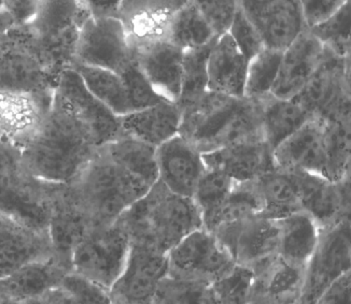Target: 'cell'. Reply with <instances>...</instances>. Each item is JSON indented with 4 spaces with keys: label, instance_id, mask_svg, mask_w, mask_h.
<instances>
[{
    "label": "cell",
    "instance_id": "54",
    "mask_svg": "<svg viewBox=\"0 0 351 304\" xmlns=\"http://www.w3.org/2000/svg\"><path fill=\"white\" fill-rule=\"evenodd\" d=\"M299 304H304V303H302V302H300V303H299Z\"/></svg>",
    "mask_w": 351,
    "mask_h": 304
},
{
    "label": "cell",
    "instance_id": "9",
    "mask_svg": "<svg viewBox=\"0 0 351 304\" xmlns=\"http://www.w3.org/2000/svg\"><path fill=\"white\" fill-rule=\"evenodd\" d=\"M133 62L131 43L119 18H88L84 21L75 42L73 66L121 73Z\"/></svg>",
    "mask_w": 351,
    "mask_h": 304
},
{
    "label": "cell",
    "instance_id": "29",
    "mask_svg": "<svg viewBox=\"0 0 351 304\" xmlns=\"http://www.w3.org/2000/svg\"><path fill=\"white\" fill-rule=\"evenodd\" d=\"M71 270L52 257L29 262L0 279V287L12 299L24 303L60 287L62 279Z\"/></svg>",
    "mask_w": 351,
    "mask_h": 304
},
{
    "label": "cell",
    "instance_id": "18",
    "mask_svg": "<svg viewBox=\"0 0 351 304\" xmlns=\"http://www.w3.org/2000/svg\"><path fill=\"white\" fill-rule=\"evenodd\" d=\"M53 97L0 90V141L22 151L40 129Z\"/></svg>",
    "mask_w": 351,
    "mask_h": 304
},
{
    "label": "cell",
    "instance_id": "23",
    "mask_svg": "<svg viewBox=\"0 0 351 304\" xmlns=\"http://www.w3.org/2000/svg\"><path fill=\"white\" fill-rule=\"evenodd\" d=\"M56 92L92 126L103 145L122 136L120 116L114 114L92 94L81 75L73 68H69L62 73Z\"/></svg>",
    "mask_w": 351,
    "mask_h": 304
},
{
    "label": "cell",
    "instance_id": "6",
    "mask_svg": "<svg viewBox=\"0 0 351 304\" xmlns=\"http://www.w3.org/2000/svg\"><path fill=\"white\" fill-rule=\"evenodd\" d=\"M292 100L313 118L350 121V58L324 48L320 65Z\"/></svg>",
    "mask_w": 351,
    "mask_h": 304
},
{
    "label": "cell",
    "instance_id": "2",
    "mask_svg": "<svg viewBox=\"0 0 351 304\" xmlns=\"http://www.w3.org/2000/svg\"><path fill=\"white\" fill-rule=\"evenodd\" d=\"M101 147L92 126L54 92L40 129L20 152L36 177L60 184L73 180Z\"/></svg>",
    "mask_w": 351,
    "mask_h": 304
},
{
    "label": "cell",
    "instance_id": "38",
    "mask_svg": "<svg viewBox=\"0 0 351 304\" xmlns=\"http://www.w3.org/2000/svg\"><path fill=\"white\" fill-rule=\"evenodd\" d=\"M308 29L324 48L341 58H350V0L329 18Z\"/></svg>",
    "mask_w": 351,
    "mask_h": 304
},
{
    "label": "cell",
    "instance_id": "5",
    "mask_svg": "<svg viewBox=\"0 0 351 304\" xmlns=\"http://www.w3.org/2000/svg\"><path fill=\"white\" fill-rule=\"evenodd\" d=\"M58 183L41 180L26 167L20 150L0 141V211L49 236L53 192Z\"/></svg>",
    "mask_w": 351,
    "mask_h": 304
},
{
    "label": "cell",
    "instance_id": "33",
    "mask_svg": "<svg viewBox=\"0 0 351 304\" xmlns=\"http://www.w3.org/2000/svg\"><path fill=\"white\" fill-rule=\"evenodd\" d=\"M263 205L254 181L236 183L228 197L209 214L202 217L203 227L213 232L226 225L261 214Z\"/></svg>",
    "mask_w": 351,
    "mask_h": 304
},
{
    "label": "cell",
    "instance_id": "7",
    "mask_svg": "<svg viewBox=\"0 0 351 304\" xmlns=\"http://www.w3.org/2000/svg\"><path fill=\"white\" fill-rule=\"evenodd\" d=\"M131 244L130 236L119 220L92 230L73 249L71 271L111 290L123 271Z\"/></svg>",
    "mask_w": 351,
    "mask_h": 304
},
{
    "label": "cell",
    "instance_id": "25",
    "mask_svg": "<svg viewBox=\"0 0 351 304\" xmlns=\"http://www.w3.org/2000/svg\"><path fill=\"white\" fill-rule=\"evenodd\" d=\"M207 169L224 173L236 183L251 182L275 169L274 151L265 141L239 143L204 153Z\"/></svg>",
    "mask_w": 351,
    "mask_h": 304
},
{
    "label": "cell",
    "instance_id": "31",
    "mask_svg": "<svg viewBox=\"0 0 351 304\" xmlns=\"http://www.w3.org/2000/svg\"><path fill=\"white\" fill-rule=\"evenodd\" d=\"M258 100L261 107L264 141L273 151L313 118L292 99H280L271 94Z\"/></svg>",
    "mask_w": 351,
    "mask_h": 304
},
{
    "label": "cell",
    "instance_id": "55",
    "mask_svg": "<svg viewBox=\"0 0 351 304\" xmlns=\"http://www.w3.org/2000/svg\"><path fill=\"white\" fill-rule=\"evenodd\" d=\"M113 304H118V303H113Z\"/></svg>",
    "mask_w": 351,
    "mask_h": 304
},
{
    "label": "cell",
    "instance_id": "15",
    "mask_svg": "<svg viewBox=\"0 0 351 304\" xmlns=\"http://www.w3.org/2000/svg\"><path fill=\"white\" fill-rule=\"evenodd\" d=\"M167 271V254L132 243L123 271L111 287L113 303H149Z\"/></svg>",
    "mask_w": 351,
    "mask_h": 304
},
{
    "label": "cell",
    "instance_id": "12",
    "mask_svg": "<svg viewBox=\"0 0 351 304\" xmlns=\"http://www.w3.org/2000/svg\"><path fill=\"white\" fill-rule=\"evenodd\" d=\"M211 233L226 247L236 266L252 272L278 256V220L263 215H252Z\"/></svg>",
    "mask_w": 351,
    "mask_h": 304
},
{
    "label": "cell",
    "instance_id": "34",
    "mask_svg": "<svg viewBox=\"0 0 351 304\" xmlns=\"http://www.w3.org/2000/svg\"><path fill=\"white\" fill-rule=\"evenodd\" d=\"M73 68L81 75L92 94L114 114L123 116L133 112L125 81L120 73L82 65Z\"/></svg>",
    "mask_w": 351,
    "mask_h": 304
},
{
    "label": "cell",
    "instance_id": "28",
    "mask_svg": "<svg viewBox=\"0 0 351 304\" xmlns=\"http://www.w3.org/2000/svg\"><path fill=\"white\" fill-rule=\"evenodd\" d=\"M181 109L177 103L162 101L152 107L120 116L122 136L158 147L179 134Z\"/></svg>",
    "mask_w": 351,
    "mask_h": 304
},
{
    "label": "cell",
    "instance_id": "43",
    "mask_svg": "<svg viewBox=\"0 0 351 304\" xmlns=\"http://www.w3.org/2000/svg\"><path fill=\"white\" fill-rule=\"evenodd\" d=\"M60 287L78 304H113L110 290L75 271L66 273Z\"/></svg>",
    "mask_w": 351,
    "mask_h": 304
},
{
    "label": "cell",
    "instance_id": "16",
    "mask_svg": "<svg viewBox=\"0 0 351 304\" xmlns=\"http://www.w3.org/2000/svg\"><path fill=\"white\" fill-rule=\"evenodd\" d=\"M243 98L231 97L208 90L197 101L181 110L179 136L202 154L213 151V144Z\"/></svg>",
    "mask_w": 351,
    "mask_h": 304
},
{
    "label": "cell",
    "instance_id": "24",
    "mask_svg": "<svg viewBox=\"0 0 351 304\" xmlns=\"http://www.w3.org/2000/svg\"><path fill=\"white\" fill-rule=\"evenodd\" d=\"M54 257L50 237L0 211V279L29 262Z\"/></svg>",
    "mask_w": 351,
    "mask_h": 304
},
{
    "label": "cell",
    "instance_id": "41",
    "mask_svg": "<svg viewBox=\"0 0 351 304\" xmlns=\"http://www.w3.org/2000/svg\"><path fill=\"white\" fill-rule=\"evenodd\" d=\"M254 273L235 266L230 273L209 285L213 304H249Z\"/></svg>",
    "mask_w": 351,
    "mask_h": 304
},
{
    "label": "cell",
    "instance_id": "14",
    "mask_svg": "<svg viewBox=\"0 0 351 304\" xmlns=\"http://www.w3.org/2000/svg\"><path fill=\"white\" fill-rule=\"evenodd\" d=\"M277 169L329 179V142L326 121L313 118L274 150Z\"/></svg>",
    "mask_w": 351,
    "mask_h": 304
},
{
    "label": "cell",
    "instance_id": "39",
    "mask_svg": "<svg viewBox=\"0 0 351 304\" xmlns=\"http://www.w3.org/2000/svg\"><path fill=\"white\" fill-rule=\"evenodd\" d=\"M329 142V180L350 177V121H326Z\"/></svg>",
    "mask_w": 351,
    "mask_h": 304
},
{
    "label": "cell",
    "instance_id": "26",
    "mask_svg": "<svg viewBox=\"0 0 351 304\" xmlns=\"http://www.w3.org/2000/svg\"><path fill=\"white\" fill-rule=\"evenodd\" d=\"M249 304H299L305 269L294 268L279 256L254 270Z\"/></svg>",
    "mask_w": 351,
    "mask_h": 304
},
{
    "label": "cell",
    "instance_id": "51",
    "mask_svg": "<svg viewBox=\"0 0 351 304\" xmlns=\"http://www.w3.org/2000/svg\"><path fill=\"white\" fill-rule=\"evenodd\" d=\"M23 304H78L73 301L60 287L49 290L35 299L28 300Z\"/></svg>",
    "mask_w": 351,
    "mask_h": 304
},
{
    "label": "cell",
    "instance_id": "45",
    "mask_svg": "<svg viewBox=\"0 0 351 304\" xmlns=\"http://www.w3.org/2000/svg\"><path fill=\"white\" fill-rule=\"evenodd\" d=\"M188 3L202 13L217 36L228 33L239 7V0H188Z\"/></svg>",
    "mask_w": 351,
    "mask_h": 304
},
{
    "label": "cell",
    "instance_id": "27",
    "mask_svg": "<svg viewBox=\"0 0 351 304\" xmlns=\"http://www.w3.org/2000/svg\"><path fill=\"white\" fill-rule=\"evenodd\" d=\"M248 60L228 33L219 36L209 52L208 90L235 98L245 97Z\"/></svg>",
    "mask_w": 351,
    "mask_h": 304
},
{
    "label": "cell",
    "instance_id": "42",
    "mask_svg": "<svg viewBox=\"0 0 351 304\" xmlns=\"http://www.w3.org/2000/svg\"><path fill=\"white\" fill-rule=\"evenodd\" d=\"M231 177L217 170L207 169L197 183L192 199L199 210L202 217L209 214L220 205L235 186Z\"/></svg>",
    "mask_w": 351,
    "mask_h": 304
},
{
    "label": "cell",
    "instance_id": "3",
    "mask_svg": "<svg viewBox=\"0 0 351 304\" xmlns=\"http://www.w3.org/2000/svg\"><path fill=\"white\" fill-rule=\"evenodd\" d=\"M118 220L131 243L163 254L191 232L203 228L202 214L193 199L173 194L160 181Z\"/></svg>",
    "mask_w": 351,
    "mask_h": 304
},
{
    "label": "cell",
    "instance_id": "47",
    "mask_svg": "<svg viewBox=\"0 0 351 304\" xmlns=\"http://www.w3.org/2000/svg\"><path fill=\"white\" fill-rule=\"evenodd\" d=\"M40 0H3L0 34L33 22Z\"/></svg>",
    "mask_w": 351,
    "mask_h": 304
},
{
    "label": "cell",
    "instance_id": "17",
    "mask_svg": "<svg viewBox=\"0 0 351 304\" xmlns=\"http://www.w3.org/2000/svg\"><path fill=\"white\" fill-rule=\"evenodd\" d=\"M290 173L299 188L302 211L316 222L319 229L350 218V177L333 182L313 173Z\"/></svg>",
    "mask_w": 351,
    "mask_h": 304
},
{
    "label": "cell",
    "instance_id": "40",
    "mask_svg": "<svg viewBox=\"0 0 351 304\" xmlns=\"http://www.w3.org/2000/svg\"><path fill=\"white\" fill-rule=\"evenodd\" d=\"M152 304H213L209 285L165 277L162 279Z\"/></svg>",
    "mask_w": 351,
    "mask_h": 304
},
{
    "label": "cell",
    "instance_id": "35",
    "mask_svg": "<svg viewBox=\"0 0 351 304\" xmlns=\"http://www.w3.org/2000/svg\"><path fill=\"white\" fill-rule=\"evenodd\" d=\"M218 37L202 13L190 3L176 13L166 33V41L182 51L210 45Z\"/></svg>",
    "mask_w": 351,
    "mask_h": 304
},
{
    "label": "cell",
    "instance_id": "48",
    "mask_svg": "<svg viewBox=\"0 0 351 304\" xmlns=\"http://www.w3.org/2000/svg\"><path fill=\"white\" fill-rule=\"evenodd\" d=\"M347 0H300L306 28L314 27L337 12Z\"/></svg>",
    "mask_w": 351,
    "mask_h": 304
},
{
    "label": "cell",
    "instance_id": "53",
    "mask_svg": "<svg viewBox=\"0 0 351 304\" xmlns=\"http://www.w3.org/2000/svg\"><path fill=\"white\" fill-rule=\"evenodd\" d=\"M145 304H152V303H151V302H149V303H145Z\"/></svg>",
    "mask_w": 351,
    "mask_h": 304
},
{
    "label": "cell",
    "instance_id": "19",
    "mask_svg": "<svg viewBox=\"0 0 351 304\" xmlns=\"http://www.w3.org/2000/svg\"><path fill=\"white\" fill-rule=\"evenodd\" d=\"M156 160L158 181L173 194L192 198L207 170L203 154L177 135L156 147Z\"/></svg>",
    "mask_w": 351,
    "mask_h": 304
},
{
    "label": "cell",
    "instance_id": "4",
    "mask_svg": "<svg viewBox=\"0 0 351 304\" xmlns=\"http://www.w3.org/2000/svg\"><path fill=\"white\" fill-rule=\"evenodd\" d=\"M65 70L29 25L0 34V90L53 95Z\"/></svg>",
    "mask_w": 351,
    "mask_h": 304
},
{
    "label": "cell",
    "instance_id": "8",
    "mask_svg": "<svg viewBox=\"0 0 351 304\" xmlns=\"http://www.w3.org/2000/svg\"><path fill=\"white\" fill-rule=\"evenodd\" d=\"M167 277L210 285L236 264L216 236L205 228L194 230L167 253Z\"/></svg>",
    "mask_w": 351,
    "mask_h": 304
},
{
    "label": "cell",
    "instance_id": "44",
    "mask_svg": "<svg viewBox=\"0 0 351 304\" xmlns=\"http://www.w3.org/2000/svg\"><path fill=\"white\" fill-rule=\"evenodd\" d=\"M120 75L125 81L133 112L164 101L163 98L156 94L152 85L147 80V77L136 64L135 60Z\"/></svg>",
    "mask_w": 351,
    "mask_h": 304
},
{
    "label": "cell",
    "instance_id": "22",
    "mask_svg": "<svg viewBox=\"0 0 351 304\" xmlns=\"http://www.w3.org/2000/svg\"><path fill=\"white\" fill-rule=\"evenodd\" d=\"M186 3L188 0H122L118 18L131 45L166 40L171 20Z\"/></svg>",
    "mask_w": 351,
    "mask_h": 304
},
{
    "label": "cell",
    "instance_id": "13",
    "mask_svg": "<svg viewBox=\"0 0 351 304\" xmlns=\"http://www.w3.org/2000/svg\"><path fill=\"white\" fill-rule=\"evenodd\" d=\"M239 8L271 50L284 52L306 28L300 0H239Z\"/></svg>",
    "mask_w": 351,
    "mask_h": 304
},
{
    "label": "cell",
    "instance_id": "36",
    "mask_svg": "<svg viewBox=\"0 0 351 304\" xmlns=\"http://www.w3.org/2000/svg\"><path fill=\"white\" fill-rule=\"evenodd\" d=\"M213 42L201 48L183 51L181 90L177 103L181 110L197 101L208 92L207 64Z\"/></svg>",
    "mask_w": 351,
    "mask_h": 304
},
{
    "label": "cell",
    "instance_id": "37",
    "mask_svg": "<svg viewBox=\"0 0 351 304\" xmlns=\"http://www.w3.org/2000/svg\"><path fill=\"white\" fill-rule=\"evenodd\" d=\"M282 52L264 48L249 60L245 97L261 99L271 95L278 75Z\"/></svg>",
    "mask_w": 351,
    "mask_h": 304
},
{
    "label": "cell",
    "instance_id": "11",
    "mask_svg": "<svg viewBox=\"0 0 351 304\" xmlns=\"http://www.w3.org/2000/svg\"><path fill=\"white\" fill-rule=\"evenodd\" d=\"M88 15L80 0H40L28 24L64 69L73 67L79 30Z\"/></svg>",
    "mask_w": 351,
    "mask_h": 304
},
{
    "label": "cell",
    "instance_id": "32",
    "mask_svg": "<svg viewBox=\"0 0 351 304\" xmlns=\"http://www.w3.org/2000/svg\"><path fill=\"white\" fill-rule=\"evenodd\" d=\"M254 184L261 198L263 216L280 220L302 211L299 188L292 173L275 168L258 177Z\"/></svg>",
    "mask_w": 351,
    "mask_h": 304
},
{
    "label": "cell",
    "instance_id": "52",
    "mask_svg": "<svg viewBox=\"0 0 351 304\" xmlns=\"http://www.w3.org/2000/svg\"><path fill=\"white\" fill-rule=\"evenodd\" d=\"M0 304H23L21 302L16 301V300L12 299L10 296H8L3 288L0 287Z\"/></svg>",
    "mask_w": 351,
    "mask_h": 304
},
{
    "label": "cell",
    "instance_id": "10",
    "mask_svg": "<svg viewBox=\"0 0 351 304\" xmlns=\"http://www.w3.org/2000/svg\"><path fill=\"white\" fill-rule=\"evenodd\" d=\"M350 218L319 230L318 243L305 268L302 303H316L328 287L350 271Z\"/></svg>",
    "mask_w": 351,
    "mask_h": 304
},
{
    "label": "cell",
    "instance_id": "50",
    "mask_svg": "<svg viewBox=\"0 0 351 304\" xmlns=\"http://www.w3.org/2000/svg\"><path fill=\"white\" fill-rule=\"evenodd\" d=\"M122 0H80L88 18H118Z\"/></svg>",
    "mask_w": 351,
    "mask_h": 304
},
{
    "label": "cell",
    "instance_id": "1",
    "mask_svg": "<svg viewBox=\"0 0 351 304\" xmlns=\"http://www.w3.org/2000/svg\"><path fill=\"white\" fill-rule=\"evenodd\" d=\"M152 186L106 143L73 180L56 184L52 209L88 236L92 230L116 222Z\"/></svg>",
    "mask_w": 351,
    "mask_h": 304
},
{
    "label": "cell",
    "instance_id": "46",
    "mask_svg": "<svg viewBox=\"0 0 351 304\" xmlns=\"http://www.w3.org/2000/svg\"><path fill=\"white\" fill-rule=\"evenodd\" d=\"M228 34L231 36L236 47L248 60V62L265 48L256 28L247 18L246 15L243 14L239 7L234 15Z\"/></svg>",
    "mask_w": 351,
    "mask_h": 304
},
{
    "label": "cell",
    "instance_id": "49",
    "mask_svg": "<svg viewBox=\"0 0 351 304\" xmlns=\"http://www.w3.org/2000/svg\"><path fill=\"white\" fill-rule=\"evenodd\" d=\"M351 272H346L337 279L315 304H350Z\"/></svg>",
    "mask_w": 351,
    "mask_h": 304
},
{
    "label": "cell",
    "instance_id": "30",
    "mask_svg": "<svg viewBox=\"0 0 351 304\" xmlns=\"http://www.w3.org/2000/svg\"><path fill=\"white\" fill-rule=\"evenodd\" d=\"M277 220L279 258L292 267L305 269L318 243V225L304 211Z\"/></svg>",
    "mask_w": 351,
    "mask_h": 304
},
{
    "label": "cell",
    "instance_id": "20",
    "mask_svg": "<svg viewBox=\"0 0 351 304\" xmlns=\"http://www.w3.org/2000/svg\"><path fill=\"white\" fill-rule=\"evenodd\" d=\"M134 60L158 96L178 103L182 77L183 51L166 40L131 45Z\"/></svg>",
    "mask_w": 351,
    "mask_h": 304
},
{
    "label": "cell",
    "instance_id": "21",
    "mask_svg": "<svg viewBox=\"0 0 351 304\" xmlns=\"http://www.w3.org/2000/svg\"><path fill=\"white\" fill-rule=\"evenodd\" d=\"M324 54L322 43L305 28L282 52L271 95L280 99L295 97L314 75Z\"/></svg>",
    "mask_w": 351,
    "mask_h": 304
}]
</instances>
